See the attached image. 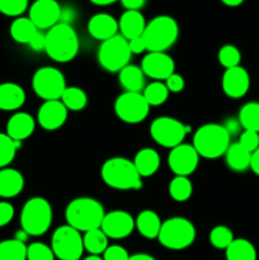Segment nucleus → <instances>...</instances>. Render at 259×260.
Masks as SVG:
<instances>
[{
    "mask_svg": "<svg viewBox=\"0 0 259 260\" xmlns=\"http://www.w3.org/2000/svg\"><path fill=\"white\" fill-rule=\"evenodd\" d=\"M36 128V122L30 114L24 112H18L13 114L7 123V135L14 141L22 142L33 134Z\"/></svg>",
    "mask_w": 259,
    "mask_h": 260,
    "instance_id": "20",
    "label": "nucleus"
},
{
    "mask_svg": "<svg viewBox=\"0 0 259 260\" xmlns=\"http://www.w3.org/2000/svg\"><path fill=\"white\" fill-rule=\"evenodd\" d=\"M24 188V178L18 170L4 168L0 170V197L13 198Z\"/></svg>",
    "mask_w": 259,
    "mask_h": 260,
    "instance_id": "23",
    "label": "nucleus"
},
{
    "mask_svg": "<svg viewBox=\"0 0 259 260\" xmlns=\"http://www.w3.org/2000/svg\"><path fill=\"white\" fill-rule=\"evenodd\" d=\"M25 93L15 83L0 84V111H17L24 104Z\"/></svg>",
    "mask_w": 259,
    "mask_h": 260,
    "instance_id": "22",
    "label": "nucleus"
},
{
    "mask_svg": "<svg viewBox=\"0 0 259 260\" xmlns=\"http://www.w3.org/2000/svg\"><path fill=\"white\" fill-rule=\"evenodd\" d=\"M134 164L140 177H151L157 172L160 167V156L154 149H141L134 159Z\"/></svg>",
    "mask_w": 259,
    "mask_h": 260,
    "instance_id": "24",
    "label": "nucleus"
},
{
    "mask_svg": "<svg viewBox=\"0 0 259 260\" xmlns=\"http://www.w3.org/2000/svg\"><path fill=\"white\" fill-rule=\"evenodd\" d=\"M84 260H103V258H101L99 255H89V256H86Z\"/></svg>",
    "mask_w": 259,
    "mask_h": 260,
    "instance_id": "54",
    "label": "nucleus"
},
{
    "mask_svg": "<svg viewBox=\"0 0 259 260\" xmlns=\"http://www.w3.org/2000/svg\"><path fill=\"white\" fill-rule=\"evenodd\" d=\"M27 8L28 0H0V13L8 17H19Z\"/></svg>",
    "mask_w": 259,
    "mask_h": 260,
    "instance_id": "40",
    "label": "nucleus"
},
{
    "mask_svg": "<svg viewBox=\"0 0 259 260\" xmlns=\"http://www.w3.org/2000/svg\"><path fill=\"white\" fill-rule=\"evenodd\" d=\"M193 192V185L188 177H177L170 182L169 194L175 202H185L189 200Z\"/></svg>",
    "mask_w": 259,
    "mask_h": 260,
    "instance_id": "35",
    "label": "nucleus"
},
{
    "mask_svg": "<svg viewBox=\"0 0 259 260\" xmlns=\"http://www.w3.org/2000/svg\"><path fill=\"white\" fill-rule=\"evenodd\" d=\"M217 58L218 62L225 69L236 68V66H240L239 63L241 61V53L239 48L234 45H225L218 51Z\"/></svg>",
    "mask_w": 259,
    "mask_h": 260,
    "instance_id": "38",
    "label": "nucleus"
},
{
    "mask_svg": "<svg viewBox=\"0 0 259 260\" xmlns=\"http://www.w3.org/2000/svg\"><path fill=\"white\" fill-rule=\"evenodd\" d=\"M150 106L141 93L124 91L116 99L114 112L121 121L136 124L144 121L149 114Z\"/></svg>",
    "mask_w": 259,
    "mask_h": 260,
    "instance_id": "12",
    "label": "nucleus"
},
{
    "mask_svg": "<svg viewBox=\"0 0 259 260\" xmlns=\"http://www.w3.org/2000/svg\"><path fill=\"white\" fill-rule=\"evenodd\" d=\"M161 220L156 212L150 210H145L137 216L135 221V228L139 230L144 238L156 239L159 236L160 229H161Z\"/></svg>",
    "mask_w": 259,
    "mask_h": 260,
    "instance_id": "26",
    "label": "nucleus"
},
{
    "mask_svg": "<svg viewBox=\"0 0 259 260\" xmlns=\"http://www.w3.org/2000/svg\"><path fill=\"white\" fill-rule=\"evenodd\" d=\"M130 255L123 246L111 245L103 253V260H128Z\"/></svg>",
    "mask_w": 259,
    "mask_h": 260,
    "instance_id": "42",
    "label": "nucleus"
},
{
    "mask_svg": "<svg viewBox=\"0 0 259 260\" xmlns=\"http://www.w3.org/2000/svg\"><path fill=\"white\" fill-rule=\"evenodd\" d=\"M196 229L189 220L184 217H172L161 223L157 240L170 250H182L193 244Z\"/></svg>",
    "mask_w": 259,
    "mask_h": 260,
    "instance_id": "7",
    "label": "nucleus"
},
{
    "mask_svg": "<svg viewBox=\"0 0 259 260\" xmlns=\"http://www.w3.org/2000/svg\"><path fill=\"white\" fill-rule=\"evenodd\" d=\"M104 208L99 201L89 197H80L73 200L68 205L65 217L68 225L78 231H88L99 229L104 217Z\"/></svg>",
    "mask_w": 259,
    "mask_h": 260,
    "instance_id": "2",
    "label": "nucleus"
},
{
    "mask_svg": "<svg viewBox=\"0 0 259 260\" xmlns=\"http://www.w3.org/2000/svg\"><path fill=\"white\" fill-rule=\"evenodd\" d=\"M234 241V234L226 226H216L211 230L210 233V243L211 245L215 246L216 249H228V246L230 245Z\"/></svg>",
    "mask_w": 259,
    "mask_h": 260,
    "instance_id": "37",
    "label": "nucleus"
},
{
    "mask_svg": "<svg viewBox=\"0 0 259 260\" xmlns=\"http://www.w3.org/2000/svg\"><path fill=\"white\" fill-rule=\"evenodd\" d=\"M0 260H27V245L17 239L0 241Z\"/></svg>",
    "mask_w": 259,
    "mask_h": 260,
    "instance_id": "33",
    "label": "nucleus"
},
{
    "mask_svg": "<svg viewBox=\"0 0 259 260\" xmlns=\"http://www.w3.org/2000/svg\"><path fill=\"white\" fill-rule=\"evenodd\" d=\"M128 46H130V51H131V53H136V55H139V53H142V52H145V51H147L146 43H145L142 36H141V37L134 38V40H130L128 41Z\"/></svg>",
    "mask_w": 259,
    "mask_h": 260,
    "instance_id": "47",
    "label": "nucleus"
},
{
    "mask_svg": "<svg viewBox=\"0 0 259 260\" xmlns=\"http://www.w3.org/2000/svg\"><path fill=\"white\" fill-rule=\"evenodd\" d=\"M226 164L234 172H245L250 168L251 152L246 151L239 142L231 144L226 151Z\"/></svg>",
    "mask_w": 259,
    "mask_h": 260,
    "instance_id": "27",
    "label": "nucleus"
},
{
    "mask_svg": "<svg viewBox=\"0 0 259 260\" xmlns=\"http://www.w3.org/2000/svg\"><path fill=\"white\" fill-rule=\"evenodd\" d=\"M84 249L90 253V255H101L108 248V238L106 234L99 229L88 231L83 236Z\"/></svg>",
    "mask_w": 259,
    "mask_h": 260,
    "instance_id": "31",
    "label": "nucleus"
},
{
    "mask_svg": "<svg viewBox=\"0 0 259 260\" xmlns=\"http://www.w3.org/2000/svg\"><path fill=\"white\" fill-rule=\"evenodd\" d=\"M179 36V25L169 15H157L146 23L142 38L149 52H165Z\"/></svg>",
    "mask_w": 259,
    "mask_h": 260,
    "instance_id": "5",
    "label": "nucleus"
},
{
    "mask_svg": "<svg viewBox=\"0 0 259 260\" xmlns=\"http://www.w3.org/2000/svg\"><path fill=\"white\" fill-rule=\"evenodd\" d=\"M128 41L121 35L103 41L98 50V62L109 73H119L126 68L131 58Z\"/></svg>",
    "mask_w": 259,
    "mask_h": 260,
    "instance_id": "8",
    "label": "nucleus"
},
{
    "mask_svg": "<svg viewBox=\"0 0 259 260\" xmlns=\"http://www.w3.org/2000/svg\"><path fill=\"white\" fill-rule=\"evenodd\" d=\"M238 119L245 131L259 134V102H248L244 104L239 111Z\"/></svg>",
    "mask_w": 259,
    "mask_h": 260,
    "instance_id": "30",
    "label": "nucleus"
},
{
    "mask_svg": "<svg viewBox=\"0 0 259 260\" xmlns=\"http://www.w3.org/2000/svg\"><path fill=\"white\" fill-rule=\"evenodd\" d=\"M32 20L28 17H18L17 19L13 20L12 25H10V36L13 40L18 43H24L28 45L33 36L38 32Z\"/></svg>",
    "mask_w": 259,
    "mask_h": 260,
    "instance_id": "28",
    "label": "nucleus"
},
{
    "mask_svg": "<svg viewBox=\"0 0 259 260\" xmlns=\"http://www.w3.org/2000/svg\"><path fill=\"white\" fill-rule=\"evenodd\" d=\"M14 217V207L9 202H0V228L7 226Z\"/></svg>",
    "mask_w": 259,
    "mask_h": 260,
    "instance_id": "44",
    "label": "nucleus"
},
{
    "mask_svg": "<svg viewBox=\"0 0 259 260\" xmlns=\"http://www.w3.org/2000/svg\"><path fill=\"white\" fill-rule=\"evenodd\" d=\"M221 2L223 3V4L226 5V7H231V8H235V7H239V5L243 4L245 0H221Z\"/></svg>",
    "mask_w": 259,
    "mask_h": 260,
    "instance_id": "53",
    "label": "nucleus"
},
{
    "mask_svg": "<svg viewBox=\"0 0 259 260\" xmlns=\"http://www.w3.org/2000/svg\"><path fill=\"white\" fill-rule=\"evenodd\" d=\"M189 129V127L178 119L172 117H159L152 121L150 126V135L160 146L174 149L178 145L183 144V140Z\"/></svg>",
    "mask_w": 259,
    "mask_h": 260,
    "instance_id": "11",
    "label": "nucleus"
},
{
    "mask_svg": "<svg viewBox=\"0 0 259 260\" xmlns=\"http://www.w3.org/2000/svg\"><path fill=\"white\" fill-rule=\"evenodd\" d=\"M119 84L126 91L141 93L145 89V74L141 68L135 65H127L119 71Z\"/></svg>",
    "mask_w": 259,
    "mask_h": 260,
    "instance_id": "25",
    "label": "nucleus"
},
{
    "mask_svg": "<svg viewBox=\"0 0 259 260\" xmlns=\"http://www.w3.org/2000/svg\"><path fill=\"white\" fill-rule=\"evenodd\" d=\"M169 93L170 91L168 90L167 85L164 83H161V81H152L149 85L145 86L142 95H144L145 101L147 102L150 107H157L167 102Z\"/></svg>",
    "mask_w": 259,
    "mask_h": 260,
    "instance_id": "34",
    "label": "nucleus"
},
{
    "mask_svg": "<svg viewBox=\"0 0 259 260\" xmlns=\"http://www.w3.org/2000/svg\"><path fill=\"white\" fill-rule=\"evenodd\" d=\"M222 126H223V128L228 131V134L230 135V136H235V135H239V134H240L241 128H243V127H241V124H240V122H239V119L234 118V117H233V118L226 119L225 123H223Z\"/></svg>",
    "mask_w": 259,
    "mask_h": 260,
    "instance_id": "46",
    "label": "nucleus"
},
{
    "mask_svg": "<svg viewBox=\"0 0 259 260\" xmlns=\"http://www.w3.org/2000/svg\"><path fill=\"white\" fill-rule=\"evenodd\" d=\"M165 85H167L168 90L172 93H180L184 89V79L183 76L174 73L165 80Z\"/></svg>",
    "mask_w": 259,
    "mask_h": 260,
    "instance_id": "43",
    "label": "nucleus"
},
{
    "mask_svg": "<svg viewBox=\"0 0 259 260\" xmlns=\"http://www.w3.org/2000/svg\"><path fill=\"white\" fill-rule=\"evenodd\" d=\"M118 30V22L107 13L94 14L88 22L89 35L102 42L117 36Z\"/></svg>",
    "mask_w": 259,
    "mask_h": 260,
    "instance_id": "19",
    "label": "nucleus"
},
{
    "mask_svg": "<svg viewBox=\"0 0 259 260\" xmlns=\"http://www.w3.org/2000/svg\"><path fill=\"white\" fill-rule=\"evenodd\" d=\"M135 220L126 211H112L106 213L102 221L101 230L108 239H124L132 234Z\"/></svg>",
    "mask_w": 259,
    "mask_h": 260,
    "instance_id": "15",
    "label": "nucleus"
},
{
    "mask_svg": "<svg viewBox=\"0 0 259 260\" xmlns=\"http://www.w3.org/2000/svg\"><path fill=\"white\" fill-rule=\"evenodd\" d=\"M128 260H156L154 256L149 255V254H144V253H139V254H134V255H130Z\"/></svg>",
    "mask_w": 259,
    "mask_h": 260,
    "instance_id": "50",
    "label": "nucleus"
},
{
    "mask_svg": "<svg viewBox=\"0 0 259 260\" xmlns=\"http://www.w3.org/2000/svg\"><path fill=\"white\" fill-rule=\"evenodd\" d=\"M141 70L154 80H167L174 74V60L165 52H149L141 62Z\"/></svg>",
    "mask_w": 259,
    "mask_h": 260,
    "instance_id": "16",
    "label": "nucleus"
},
{
    "mask_svg": "<svg viewBox=\"0 0 259 260\" xmlns=\"http://www.w3.org/2000/svg\"><path fill=\"white\" fill-rule=\"evenodd\" d=\"M127 10H140L145 5L146 0H119Z\"/></svg>",
    "mask_w": 259,
    "mask_h": 260,
    "instance_id": "48",
    "label": "nucleus"
},
{
    "mask_svg": "<svg viewBox=\"0 0 259 260\" xmlns=\"http://www.w3.org/2000/svg\"><path fill=\"white\" fill-rule=\"evenodd\" d=\"M101 177L108 187L118 190L141 189L142 182L134 161L126 157H112L103 164Z\"/></svg>",
    "mask_w": 259,
    "mask_h": 260,
    "instance_id": "3",
    "label": "nucleus"
},
{
    "mask_svg": "<svg viewBox=\"0 0 259 260\" xmlns=\"http://www.w3.org/2000/svg\"><path fill=\"white\" fill-rule=\"evenodd\" d=\"M32 88L40 98L47 101H60L66 86L65 76L58 69L45 66L38 69L32 78Z\"/></svg>",
    "mask_w": 259,
    "mask_h": 260,
    "instance_id": "10",
    "label": "nucleus"
},
{
    "mask_svg": "<svg viewBox=\"0 0 259 260\" xmlns=\"http://www.w3.org/2000/svg\"><path fill=\"white\" fill-rule=\"evenodd\" d=\"M200 155L193 145L180 144L172 149L168 156V164L170 170L177 177H188L197 169Z\"/></svg>",
    "mask_w": 259,
    "mask_h": 260,
    "instance_id": "13",
    "label": "nucleus"
},
{
    "mask_svg": "<svg viewBox=\"0 0 259 260\" xmlns=\"http://www.w3.org/2000/svg\"><path fill=\"white\" fill-rule=\"evenodd\" d=\"M20 142L10 139L7 134H0V169L7 168L14 160Z\"/></svg>",
    "mask_w": 259,
    "mask_h": 260,
    "instance_id": "36",
    "label": "nucleus"
},
{
    "mask_svg": "<svg viewBox=\"0 0 259 260\" xmlns=\"http://www.w3.org/2000/svg\"><path fill=\"white\" fill-rule=\"evenodd\" d=\"M145 27H146V22L140 10H126L118 20L119 32L122 37L126 38L127 41L141 37Z\"/></svg>",
    "mask_w": 259,
    "mask_h": 260,
    "instance_id": "21",
    "label": "nucleus"
},
{
    "mask_svg": "<svg viewBox=\"0 0 259 260\" xmlns=\"http://www.w3.org/2000/svg\"><path fill=\"white\" fill-rule=\"evenodd\" d=\"M222 90L229 98L240 99L250 88V76L241 66L226 69L222 75Z\"/></svg>",
    "mask_w": 259,
    "mask_h": 260,
    "instance_id": "17",
    "label": "nucleus"
},
{
    "mask_svg": "<svg viewBox=\"0 0 259 260\" xmlns=\"http://www.w3.org/2000/svg\"><path fill=\"white\" fill-rule=\"evenodd\" d=\"M27 260H55V254L46 244L32 243L27 246Z\"/></svg>",
    "mask_w": 259,
    "mask_h": 260,
    "instance_id": "39",
    "label": "nucleus"
},
{
    "mask_svg": "<svg viewBox=\"0 0 259 260\" xmlns=\"http://www.w3.org/2000/svg\"><path fill=\"white\" fill-rule=\"evenodd\" d=\"M62 8L56 0H36L29 8V18L37 29H50L60 23Z\"/></svg>",
    "mask_w": 259,
    "mask_h": 260,
    "instance_id": "14",
    "label": "nucleus"
},
{
    "mask_svg": "<svg viewBox=\"0 0 259 260\" xmlns=\"http://www.w3.org/2000/svg\"><path fill=\"white\" fill-rule=\"evenodd\" d=\"M61 102L66 107L68 111L79 112L83 111L88 104V96L85 91L76 86H69L65 89L63 94L61 95Z\"/></svg>",
    "mask_w": 259,
    "mask_h": 260,
    "instance_id": "32",
    "label": "nucleus"
},
{
    "mask_svg": "<svg viewBox=\"0 0 259 260\" xmlns=\"http://www.w3.org/2000/svg\"><path fill=\"white\" fill-rule=\"evenodd\" d=\"M51 249L60 260H79L85 250L80 231L69 225L56 229L51 239Z\"/></svg>",
    "mask_w": 259,
    "mask_h": 260,
    "instance_id": "9",
    "label": "nucleus"
},
{
    "mask_svg": "<svg viewBox=\"0 0 259 260\" xmlns=\"http://www.w3.org/2000/svg\"><path fill=\"white\" fill-rule=\"evenodd\" d=\"M250 169L254 174L259 177V147L254 152H251V160H250Z\"/></svg>",
    "mask_w": 259,
    "mask_h": 260,
    "instance_id": "49",
    "label": "nucleus"
},
{
    "mask_svg": "<svg viewBox=\"0 0 259 260\" xmlns=\"http://www.w3.org/2000/svg\"><path fill=\"white\" fill-rule=\"evenodd\" d=\"M228 260H256V250L246 239H234L226 249Z\"/></svg>",
    "mask_w": 259,
    "mask_h": 260,
    "instance_id": "29",
    "label": "nucleus"
},
{
    "mask_svg": "<svg viewBox=\"0 0 259 260\" xmlns=\"http://www.w3.org/2000/svg\"><path fill=\"white\" fill-rule=\"evenodd\" d=\"M90 3H93L94 5H99V7H106V5H111L113 3L119 2V0H89Z\"/></svg>",
    "mask_w": 259,
    "mask_h": 260,
    "instance_id": "51",
    "label": "nucleus"
},
{
    "mask_svg": "<svg viewBox=\"0 0 259 260\" xmlns=\"http://www.w3.org/2000/svg\"><path fill=\"white\" fill-rule=\"evenodd\" d=\"M79 37L68 23H57L46 33V53L56 62H69L79 52Z\"/></svg>",
    "mask_w": 259,
    "mask_h": 260,
    "instance_id": "1",
    "label": "nucleus"
},
{
    "mask_svg": "<svg viewBox=\"0 0 259 260\" xmlns=\"http://www.w3.org/2000/svg\"><path fill=\"white\" fill-rule=\"evenodd\" d=\"M29 45V47L32 48L33 51H36V52H41V51H45L46 48V35L45 33H42L41 30H38L37 33H36L35 36H33V38L30 40V42L28 43Z\"/></svg>",
    "mask_w": 259,
    "mask_h": 260,
    "instance_id": "45",
    "label": "nucleus"
},
{
    "mask_svg": "<svg viewBox=\"0 0 259 260\" xmlns=\"http://www.w3.org/2000/svg\"><path fill=\"white\" fill-rule=\"evenodd\" d=\"M239 144L249 152H254L259 147V134L254 131H245L240 134Z\"/></svg>",
    "mask_w": 259,
    "mask_h": 260,
    "instance_id": "41",
    "label": "nucleus"
},
{
    "mask_svg": "<svg viewBox=\"0 0 259 260\" xmlns=\"http://www.w3.org/2000/svg\"><path fill=\"white\" fill-rule=\"evenodd\" d=\"M52 223V207L42 197H33L25 202L20 212L22 230L29 236H41L47 233Z\"/></svg>",
    "mask_w": 259,
    "mask_h": 260,
    "instance_id": "6",
    "label": "nucleus"
},
{
    "mask_svg": "<svg viewBox=\"0 0 259 260\" xmlns=\"http://www.w3.org/2000/svg\"><path fill=\"white\" fill-rule=\"evenodd\" d=\"M231 136L222 124L207 123L196 131L193 147L205 159H217L226 154L230 146Z\"/></svg>",
    "mask_w": 259,
    "mask_h": 260,
    "instance_id": "4",
    "label": "nucleus"
},
{
    "mask_svg": "<svg viewBox=\"0 0 259 260\" xmlns=\"http://www.w3.org/2000/svg\"><path fill=\"white\" fill-rule=\"evenodd\" d=\"M28 238H29V235H28L24 230H19V231H17V234H15L14 239H17V240L22 241V243L25 244V241L28 240Z\"/></svg>",
    "mask_w": 259,
    "mask_h": 260,
    "instance_id": "52",
    "label": "nucleus"
},
{
    "mask_svg": "<svg viewBox=\"0 0 259 260\" xmlns=\"http://www.w3.org/2000/svg\"><path fill=\"white\" fill-rule=\"evenodd\" d=\"M68 118V109L61 101H47L40 107L37 119L46 131H55L63 126Z\"/></svg>",
    "mask_w": 259,
    "mask_h": 260,
    "instance_id": "18",
    "label": "nucleus"
}]
</instances>
